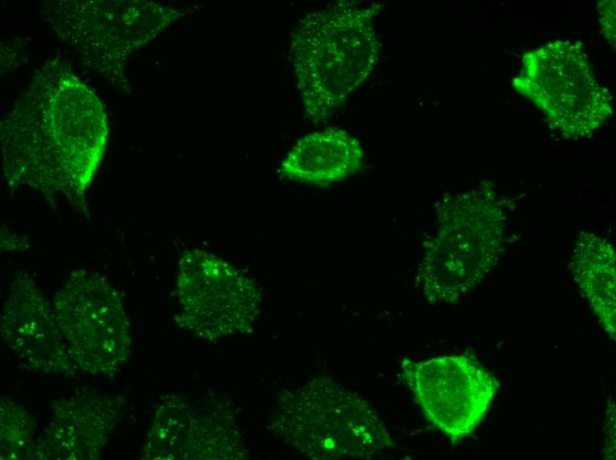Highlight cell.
Returning <instances> with one entry per match:
<instances>
[{
    "mask_svg": "<svg viewBox=\"0 0 616 460\" xmlns=\"http://www.w3.org/2000/svg\"><path fill=\"white\" fill-rule=\"evenodd\" d=\"M12 168L43 188L80 194L100 160L107 135L96 96L63 65L45 66L2 122Z\"/></svg>",
    "mask_w": 616,
    "mask_h": 460,
    "instance_id": "cell-1",
    "label": "cell"
},
{
    "mask_svg": "<svg viewBox=\"0 0 616 460\" xmlns=\"http://www.w3.org/2000/svg\"><path fill=\"white\" fill-rule=\"evenodd\" d=\"M381 7L338 1L307 13L293 29L289 59L312 121L327 120L375 68L381 42L373 19Z\"/></svg>",
    "mask_w": 616,
    "mask_h": 460,
    "instance_id": "cell-2",
    "label": "cell"
},
{
    "mask_svg": "<svg viewBox=\"0 0 616 460\" xmlns=\"http://www.w3.org/2000/svg\"><path fill=\"white\" fill-rule=\"evenodd\" d=\"M274 430L313 459H369L394 446L376 411L326 378H315L281 398Z\"/></svg>",
    "mask_w": 616,
    "mask_h": 460,
    "instance_id": "cell-3",
    "label": "cell"
},
{
    "mask_svg": "<svg viewBox=\"0 0 616 460\" xmlns=\"http://www.w3.org/2000/svg\"><path fill=\"white\" fill-rule=\"evenodd\" d=\"M439 218L426 244L419 280L432 303H455L497 264L504 218L495 193L481 188L446 201Z\"/></svg>",
    "mask_w": 616,
    "mask_h": 460,
    "instance_id": "cell-4",
    "label": "cell"
},
{
    "mask_svg": "<svg viewBox=\"0 0 616 460\" xmlns=\"http://www.w3.org/2000/svg\"><path fill=\"white\" fill-rule=\"evenodd\" d=\"M512 85L567 138L591 134L612 114L609 93L576 43L555 41L526 52Z\"/></svg>",
    "mask_w": 616,
    "mask_h": 460,
    "instance_id": "cell-5",
    "label": "cell"
},
{
    "mask_svg": "<svg viewBox=\"0 0 616 460\" xmlns=\"http://www.w3.org/2000/svg\"><path fill=\"white\" fill-rule=\"evenodd\" d=\"M178 288L181 322L204 340L245 333L259 313L260 292L252 279L203 249L181 258Z\"/></svg>",
    "mask_w": 616,
    "mask_h": 460,
    "instance_id": "cell-6",
    "label": "cell"
},
{
    "mask_svg": "<svg viewBox=\"0 0 616 460\" xmlns=\"http://www.w3.org/2000/svg\"><path fill=\"white\" fill-rule=\"evenodd\" d=\"M401 368L427 419L453 442L476 428L499 387L491 372L466 355L404 359Z\"/></svg>",
    "mask_w": 616,
    "mask_h": 460,
    "instance_id": "cell-7",
    "label": "cell"
},
{
    "mask_svg": "<svg viewBox=\"0 0 616 460\" xmlns=\"http://www.w3.org/2000/svg\"><path fill=\"white\" fill-rule=\"evenodd\" d=\"M78 3L81 10H74L69 2H62L66 10L53 4L54 10L66 16L48 18H53L52 27L58 33L86 59L96 62L102 72L103 67L123 66L134 50L181 15L178 10L153 2H107L108 17L104 18L102 1Z\"/></svg>",
    "mask_w": 616,
    "mask_h": 460,
    "instance_id": "cell-8",
    "label": "cell"
},
{
    "mask_svg": "<svg viewBox=\"0 0 616 460\" xmlns=\"http://www.w3.org/2000/svg\"><path fill=\"white\" fill-rule=\"evenodd\" d=\"M364 158V150L354 136L327 127L297 141L281 162V172L299 183L328 186L360 170Z\"/></svg>",
    "mask_w": 616,
    "mask_h": 460,
    "instance_id": "cell-9",
    "label": "cell"
},
{
    "mask_svg": "<svg viewBox=\"0 0 616 460\" xmlns=\"http://www.w3.org/2000/svg\"><path fill=\"white\" fill-rule=\"evenodd\" d=\"M573 278L609 338L616 336L615 252L610 242L581 232L570 262Z\"/></svg>",
    "mask_w": 616,
    "mask_h": 460,
    "instance_id": "cell-10",
    "label": "cell"
},
{
    "mask_svg": "<svg viewBox=\"0 0 616 460\" xmlns=\"http://www.w3.org/2000/svg\"><path fill=\"white\" fill-rule=\"evenodd\" d=\"M604 6L605 7L603 13H600V19L602 26L604 27V31L605 33L611 34V38L614 41V25H615V9L614 1H611V4H605L604 1Z\"/></svg>",
    "mask_w": 616,
    "mask_h": 460,
    "instance_id": "cell-11",
    "label": "cell"
}]
</instances>
